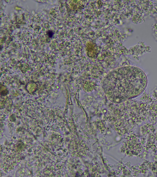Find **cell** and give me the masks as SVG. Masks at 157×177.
Masks as SVG:
<instances>
[{"label":"cell","mask_w":157,"mask_h":177,"mask_svg":"<svg viewBox=\"0 0 157 177\" xmlns=\"http://www.w3.org/2000/svg\"><path fill=\"white\" fill-rule=\"evenodd\" d=\"M147 79L140 69L133 66L118 68L106 76L103 88L108 99L118 102L140 94L145 89Z\"/></svg>","instance_id":"1"},{"label":"cell","mask_w":157,"mask_h":177,"mask_svg":"<svg viewBox=\"0 0 157 177\" xmlns=\"http://www.w3.org/2000/svg\"><path fill=\"white\" fill-rule=\"evenodd\" d=\"M94 85L92 82H86L84 85V88L86 91H90L93 89Z\"/></svg>","instance_id":"2"}]
</instances>
